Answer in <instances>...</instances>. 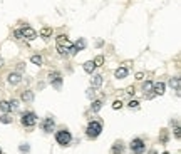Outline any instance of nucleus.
<instances>
[{"mask_svg": "<svg viewBox=\"0 0 181 154\" xmlns=\"http://www.w3.org/2000/svg\"><path fill=\"white\" fill-rule=\"evenodd\" d=\"M55 141L59 146H62V147H67L69 144L72 143V134L71 131H69L67 127H60L59 131H55Z\"/></svg>", "mask_w": 181, "mask_h": 154, "instance_id": "nucleus-1", "label": "nucleus"}, {"mask_svg": "<svg viewBox=\"0 0 181 154\" xmlns=\"http://www.w3.org/2000/svg\"><path fill=\"white\" fill-rule=\"evenodd\" d=\"M102 132V122L101 121H90L87 124V127H86V136L89 137V139H97V137L101 136Z\"/></svg>", "mask_w": 181, "mask_h": 154, "instance_id": "nucleus-2", "label": "nucleus"}, {"mask_svg": "<svg viewBox=\"0 0 181 154\" xmlns=\"http://www.w3.org/2000/svg\"><path fill=\"white\" fill-rule=\"evenodd\" d=\"M37 114L34 111H25V112H22V116H20V124H22L24 127H27V129H32L37 124Z\"/></svg>", "mask_w": 181, "mask_h": 154, "instance_id": "nucleus-3", "label": "nucleus"}, {"mask_svg": "<svg viewBox=\"0 0 181 154\" xmlns=\"http://www.w3.org/2000/svg\"><path fill=\"white\" fill-rule=\"evenodd\" d=\"M129 151L131 154H144L146 152V143L143 137H134L129 144Z\"/></svg>", "mask_w": 181, "mask_h": 154, "instance_id": "nucleus-4", "label": "nucleus"}, {"mask_svg": "<svg viewBox=\"0 0 181 154\" xmlns=\"http://www.w3.org/2000/svg\"><path fill=\"white\" fill-rule=\"evenodd\" d=\"M62 74L59 72V70H52V72H49V82H51V86L54 87V89L60 90V87H62Z\"/></svg>", "mask_w": 181, "mask_h": 154, "instance_id": "nucleus-5", "label": "nucleus"}, {"mask_svg": "<svg viewBox=\"0 0 181 154\" xmlns=\"http://www.w3.org/2000/svg\"><path fill=\"white\" fill-rule=\"evenodd\" d=\"M40 129L45 132V134H52V131L55 129V121L52 116H47L42 122H40Z\"/></svg>", "mask_w": 181, "mask_h": 154, "instance_id": "nucleus-6", "label": "nucleus"}, {"mask_svg": "<svg viewBox=\"0 0 181 154\" xmlns=\"http://www.w3.org/2000/svg\"><path fill=\"white\" fill-rule=\"evenodd\" d=\"M71 47H72V42H67V44H57V52L59 55H71Z\"/></svg>", "mask_w": 181, "mask_h": 154, "instance_id": "nucleus-7", "label": "nucleus"}, {"mask_svg": "<svg viewBox=\"0 0 181 154\" xmlns=\"http://www.w3.org/2000/svg\"><path fill=\"white\" fill-rule=\"evenodd\" d=\"M34 92H32L30 89H25V90H22V94H20V101L22 102H25V104H30V102H34Z\"/></svg>", "mask_w": 181, "mask_h": 154, "instance_id": "nucleus-8", "label": "nucleus"}, {"mask_svg": "<svg viewBox=\"0 0 181 154\" xmlns=\"http://www.w3.org/2000/svg\"><path fill=\"white\" fill-rule=\"evenodd\" d=\"M7 82L9 84H12V86H17V84H20L22 82V74H19V72H10L9 74V77H7Z\"/></svg>", "mask_w": 181, "mask_h": 154, "instance_id": "nucleus-9", "label": "nucleus"}, {"mask_svg": "<svg viewBox=\"0 0 181 154\" xmlns=\"http://www.w3.org/2000/svg\"><path fill=\"white\" fill-rule=\"evenodd\" d=\"M124 151H126V146L122 141H116L113 144V147H111V154H124Z\"/></svg>", "mask_w": 181, "mask_h": 154, "instance_id": "nucleus-10", "label": "nucleus"}, {"mask_svg": "<svg viewBox=\"0 0 181 154\" xmlns=\"http://www.w3.org/2000/svg\"><path fill=\"white\" fill-rule=\"evenodd\" d=\"M102 82H104V77H102L101 74H92V77H90V87L99 89L102 86Z\"/></svg>", "mask_w": 181, "mask_h": 154, "instance_id": "nucleus-11", "label": "nucleus"}, {"mask_svg": "<svg viewBox=\"0 0 181 154\" xmlns=\"http://www.w3.org/2000/svg\"><path fill=\"white\" fill-rule=\"evenodd\" d=\"M22 34H24V39H27V40L37 39V32L32 27H22Z\"/></svg>", "mask_w": 181, "mask_h": 154, "instance_id": "nucleus-12", "label": "nucleus"}, {"mask_svg": "<svg viewBox=\"0 0 181 154\" xmlns=\"http://www.w3.org/2000/svg\"><path fill=\"white\" fill-rule=\"evenodd\" d=\"M164 89H166V84H164V82H156V84H153V94L154 95H163Z\"/></svg>", "mask_w": 181, "mask_h": 154, "instance_id": "nucleus-13", "label": "nucleus"}, {"mask_svg": "<svg viewBox=\"0 0 181 154\" xmlns=\"http://www.w3.org/2000/svg\"><path fill=\"white\" fill-rule=\"evenodd\" d=\"M170 87L174 90L176 94H179V87H181V81L179 77H170Z\"/></svg>", "mask_w": 181, "mask_h": 154, "instance_id": "nucleus-14", "label": "nucleus"}, {"mask_svg": "<svg viewBox=\"0 0 181 154\" xmlns=\"http://www.w3.org/2000/svg\"><path fill=\"white\" fill-rule=\"evenodd\" d=\"M127 74H129L127 67H119V69H116V72H114V77L116 79H126Z\"/></svg>", "mask_w": 181, "mask_h": 154, "instance_id": "nucleus-15", "label": "nucleus"}, {"mask_svg": "<svg viewBox=\"0 0 181 154\" xmlns=\"http://www.w3.org/2000/svg\"><path fill=\"white\" fill-rule=\"evenodd\" d=\"M82 69H84V72H87V74H90V76H92L94 70H96V65H94V62H92V60H87V62H84Z\"/></svg>", "mask_w": 181, "mask_h": 154, "instance_id": "nucleus-16", "label": "nucleus"}, {"mask_svg": "<svg viewBox=\"0 0 181 154\" xmlns=\"http://www.w3.org/2000/svg\"><path fill=\"white\" fill-rule=\"evenodd\" d=\"M30 62H32L34 65H37V67H42V65H44V59H42V55H37V54L30 57Z\"/></svg>", "mask_w": 181, "mask_h": 154, "instance_id": "nucleus-17", "label": "nucleus"}, {"mask_svg": "<svg viewBox=\"0 0 181 154\" xmlns=\"http://www.w3.org/2000/svg\"><path fill=\"white\" fill-rule=\"evenodd\" d=\"M102 109V101H99V99H94L92 104H90V111L92 112H99Z\"/></svg>", "mask_w": 181, "mask_h": 154, "instance_id": "nucleus-18", "label": "nucleus"}, {"mask_svg": "<svg viewBox=\"0 0 181 154\" xmlns=\"http://www.w3.org/2000/svg\"><path fill=\"white\" fill-rule=\"evenodd\" d=\"M12 121H14V117L10 116V112H3V114L0 116V122L2 124H12Z\"/></svg>", "mask_w": 181, "mask_h": 154, "instance_id": "nucleus-19", "label": "nucleus"}, {"mask_svg": "<svg viewBox=\"0 0 181 154\" xmlns=\"http://www.w3.org/2000/svg\"><path fill=\"white\" fill-rule=\"evenodd\" d=\"M168 141H170V132H168L166 129H163L161 134H159V143H161V144H168Z\"/></svg>", "mask_w": 181, "mask_h": 154, "instance_id": "nucleus-20", "label": "nucleus"}, {"mask_svg": "<svg viewBox=\"0 0 181 154\" xmlns=\"http://www.w3.org/2000/svg\"><path fill=\"white\" fill-rule=\"evenodd\" d=\"M153 84H154V82H151V81H146L144 84H143V90H144V95H146V94H153Z\"/></svg>", "mask_w": 181, "mask_h": 154, "instance_id": "nucleus-21", "label": "nucleus"}, {"mask_svg": "<svg viewBox=\"0 0 181 154\" xmlns=\"http://www.w3.org/2000/svg\"><path fill=\"white\" fill-rule=\"evenodd\" d=\"M40 37H44V39H49V37L52 35V27H44V29H40Z\"/></svg>", "mask_w": 181, "mask_h": 154, "instance_id": "nucleus-22", "label": "nucleus"}, {"mask_svg": "<svg viewBox=\"0 0 181 154\" xmlns=\"http://www.w3.org/2000/svg\"><path fill=\"white\" fill-rule=\"evenodd\" d=\"M74 47L77 49V52L84 51V49H86V39H82V37H81V39H77V42L74 44Z\"/></svg>", "mask_w": 181, "mask_h": 154, "instance_id": "nucleus-23", "label": "nucleus"}, {"mask_svg": "<svg viewBox=\"0 0 181 154\" xmlns=\"http://www.w3.org/2000/svg\"><path fill=\"white\" fill-rule=\"evenodd\" d=\"M0 111H2V114H3V112H10L9 101H0Z\"/></svg>", "mask_w": 181, "mask_h": 154, "instance_id": "nucleus-24", "label": "nucleus"}, {"mask_svg": "<svg viewBox=\"0 0 181 154\" xmlns=\"http://www.w3.org/2000/svg\"><path fill=\"white\" fill-rule=\"evenodd\" d=\"M86 95H87V99L94 101V99H96V89H94V87H89L87 92H86Z\"/></svg>", "mask_w": 181, "mask_h": 154, "instance_id": "nucleus-25", "label": "nucleus"}, {"mask_svg": "<svg viewBox=\"0 0 181 154\" xmlns=\"http://www.w3.org/2000/svg\"><path fill=\"white\" fill-rule=\"evenodd\" d=\"M92 62H94V65H96V67H101V65L104 64V55H97Z\"/></svg>", "mask_w": 181, "mask_h": 154, "instance_id": "nucleus-26", "label": "nucleus"}, {"mask_svg": "<svg viewBox=\"0 0 181 154\" xmlns=\"http://www.w3.org/2000/svg\"><path fill=\"white\" fill-rule=\"evenodd\" d=\"M9 104H10V112H12V111H17L19 106H20L17 99H12V101H9Z\"/></svg>", "mask_w": 181, "mask_h": 154, "instance_id": "nucleus-27", "label": "nucleus"}, {"mask_svg": "<svg viewBox=\"0 0 181 154\" xmlns=\"http://www.w3.org/2000/svg\"><path fill=\"white\" fill-rule=\"evenodd\" d=\"M55 42L57 44H67V42H71V40H69L65 35H57L55 37Z\"/></svg>", "mask_w": 181, "mask_h": 154, "instance_id": "nucleus-28", "label": "nucleus"}, {"mask_svg": "<svg viewBox=\"0 0 181 154\" xmlns=\"http://www.w3.org/2000/svg\"><path fill=\"white\" fill-rule=\"evenodd\" d=\"M19 151L27 154V152H30V146H29L27 143H24V144H20V146H19Z\"/></svg>", "mask_w": 181, "mask_h": 154, "instance_id": "nucleus-29", "label": "nucleus"}, {"mask_svg": "<svg viewBox=\"0 0 181 154\" xmlns=\"http://www.w3.org/2000/svg\"><path fill=\"white\" fill-rule=\"evenodd\" d=\"M14 37H15V39H17V40H22V39H24L22 29H15V30H14Z\"/></svg>", "mask_w": 181, "mask_h": 154, "instance_id": "nucleus-30", "label": "nucleus"}, {"mask_svg": "<svg viewBox=\"0 0 181 154\" xmlns=\"http://www.w3.org/2000/svg\"><path fill=\"white\" fill-rule=\"evenodd\" d=\"M127 106H129L131 109H138V107H139V102H138V101H134V99H131V101H129V104H127Z\"/></svg>", "mask_w": 181, "mask_h": 154, "instance_id": "nucleus-31", "label": "nucleus"}, {"mask_svg": "<svg viewBox=\"0 0 181 154\" xmlns=\"http://www.w3.org/2000/svg\"><path fill=\"white\" fill-rule=\"evenodd\" d=\"M121 107H122V102H121V101H114V102H113V109H114V111L121 109Z\"/></svg>", "mask_w": 181, "mask_h": 154, "instance_id": "nucleus-32", "label": "nucleus"}, {"mask_svg": "<svg viewBox=\"0 0 181 154\" xmlns=\"http://www.w3.org/2000/svg\"><path fill=\"white\" fill-rule=\"evenodd\" d=\"M24 70H25V64H24V62H20V64L17 65V70H15V72H19V74H22Z\"/></svg>", "mask_w": 181, "mask_h": 154, "instance_id": "nucleus-33", "label": "nucleus"}, {"mask_svg": "<svg viewBox=\"0 0 181 154\" xmlns=\"http://www.w3.org/2000/svg\"><path fill=\"white\" fill-rule=\"evenodd\" d=\"M174 137H176V139H179V137H181V129H179V126L174 127Z\"/></svg>", "mask_w": 181, "mask_h": 154, "instance_id": "nucleus-34", "label": "nucleus"}, {"mask_svg": "<svg viewBox=\"0 0 181 154\" xmlns=\"http://www.w3.org/2000/svg\"><path fill=\"white\" fill-rule=\"evenodd\" d=\"M126 92L129 94V95H134V92H136V90H134V87H133V86H129V87H127V89H126Z\"/></svg>", "mask_w": 181, "mask_h": 154, "instance_id": "nucleus-35", "label": "nucleus"}, {"mask_svg": "<svg viewBox=\"0 0 181 154\" xmlns=\"http://www.w3.org/2000/svg\"><path fill=\"white\" fill-rule=\"evenodd\" d=\"M136 79H138V81H143V79H144V74H143V72H138V74H136Z\"/></svg>", "mask_w": 181, "mask_h": 154, "instance_id": "nucleus-36", "label": "nucleus"}, {"mask_svg": "<svg viewBox=\"0 0 181 154\" xmlns=\"http://www.w3.org/2000/svg\"><path fill=\"white\" fill-rule=\"evenodd\" d=\"M3 65H5V64H3V59L0 57V67H3Z\"/></svg>", "mask_w": 181, "mask_h": 154, "instance_id": "nucleus-37", "label": "nucleus"}, {"mask_svg": "<svg viewBox=\"0 0 181 154\" xmlns=\"http://www.w3.org/2000/svg\"><path fill=\"white\" fill-rule=\"evenodd\" d=\"M0 154H2V147H0Z\"/></svg>", "mask_w": 181, "mask_h": 154, "instance_id": "nucleus-38", "label": "nucleus"}, {"mask_svg": "<svg viewBox=\"0 0 181 154\" xmlns=\"http://www.w3.org/2000/svg\"><path fill=\"white\" fill-rule=\"evenodd\" d=\"M163 154H170V152H163Z\"/></svg>", "mask_w": 181, "mask_h": 154, "instance_id": "nucleus-39", "label": "nucleus"}]
</instances>
